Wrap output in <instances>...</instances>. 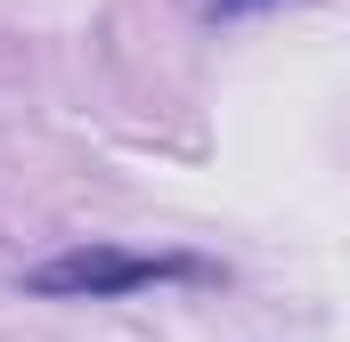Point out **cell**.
<instances>
[{
    "label": "cell",
    "instance_id": "6da1fadb",
    "mask_svg": "<svg viewBox=\"0 0 350 342\" xmlns=\"http://www.w3.org/2000/svg\"><path fill=\"white\" fill-rule=\"evenodd\" d=\"M172 277H212V261H196V253H131V245H74V253L25 269V293L33 302H122V293L172 285Z\"/></svg>",
    "mask_w": 350,
    "mask_h": 342
},
{
    "label": "cell",
    "instance_id": "7a4b0ae2",
    "mask_svg": "<svg viewBox=\"0 0 350 342\" xmlns=\"http://www.w3.org/2000/svg\"><path fill=\"white\" fill-rule=\"evenodd\" d=\"M212 16H245V8H269V0H204Z\"/></svg>",
    "mask_w": 350,
    "mask_h": 342
}]
</instances>
